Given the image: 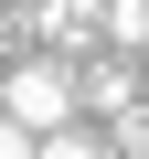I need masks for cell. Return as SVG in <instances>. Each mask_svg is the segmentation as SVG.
I'll return each instance as SVG.
<instances>
[{"mask_svg": "<svg viewBox=\"0 0 149 159\" xmlns=\"http://www.w3.org/2000/svg\"><path fill=\"white\" fill-rule=\"evenodd\" d=\"M107 159H149V106H117V138H107Z\"/></svg>", "mask_w": 149, "mask_h": 159, "instance_id": "obj_3", "label": "cell"}, {"mask_svg": "<svg viewBox=\"0 0 149 159\" xmlns=\"http://www.w3.org/2000/svg\"><path fill=\"white\" fill-rule=\"evenodd\" d=\"M0 159H32V127H11V117H0Z\"/></svg>", "mask_w": 149, "mask_h": 159, "instance_id": "obj_4", "label": "cell"}, {"mask_svg": "<svg viewBox=\"0 0 149 159\" xmlns=\"http://www.w3.org/2000/svg\"><path fill=\"white\" fill-rule=\"evenodd\" d=\"M32 159H107V138H85V127H53V138H32Z\"/></svg>", "mask_w": 149, "mask_h": 159, "instance_id": "obj_2", "label": "cell"}, {"mask_svg": "<svg viewBox=\"0 0 149 159\" xmlns=\"http://www.w3.org/2000/svg\"><path fill=\"white\" fill-rule=\"evenodd\" d=\"M0 117H11V127H32V138L74 127V64H53V53L11 64V74H0Z\"/></svg>", "mask_w": 149, "mask_h": 159, "instance_id": "obj_1", "label": "cell"}]
</instances>
